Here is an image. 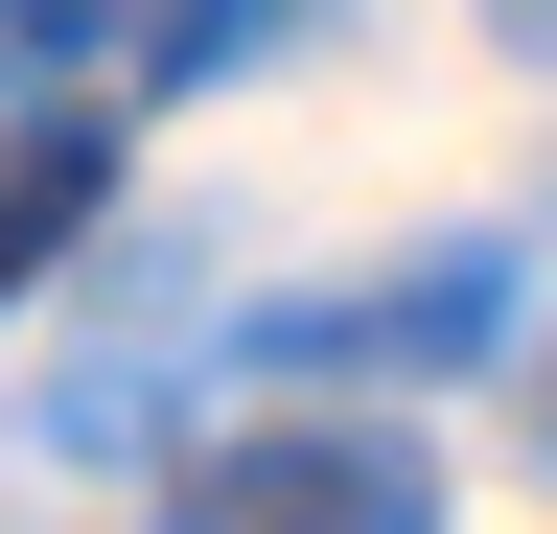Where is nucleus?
<instances>
[{
    "label": "nucleus",
    "mask_w": 557,
    "mask_h": 534,
    "mask_svg": "<svg viewBox=\"0 0 557 534\" xmlns=\"http://www.w3.org/2000/svg\"><path fill=\"white\" fill-rule=\"evenodd\" d=\"M94 24L116 0H0V71H94Z\"/></svg>",
    "instance_id": "obj_5"
},
{
    "label": "nucleus",
    "mask_w": 557,
    "mask_h": 534,
    "mask_svg": "<svg viewBox=\"0 0 557 534\" xmlns=\"http://www.w3.org/2000/svg\"><path fill=\"white\" fill-rule=\"evenodd\" d=\"M70 233H94V116H47V140L0 163V280H47Z\"/></svg>",
    "instance_id": "obj_3"
},
{
    "label": "nucleus",
    "mask_w": 557,
    "mask_h": 534,
    "mask_svg": "<svg viewBox=\"0 0 557 534\" xmlns=\"http://www.w3.org/2000/svg\"><path fill=\"white\" fill-rule=\"evenodd\" d=\"M487 325H511V256L442 233L418 280H325V302H278L256 372H442V349H487Z\"/></svg>",
    "instance_id": "obj_2"
},
{
    "label": "nucleus",
    "mask_w": 557,
    "mask_h": 534,
    "mask_svg": "<svg viewBox=\"0 0 557 534\" xmlns=\"http://www.w3.org/2000/svg\"><path fill=\"white\" fill-rule=\"evenodd\" d=\"M186 534H442L418 419H233L186 442Z\"/></svg>",
    "instance_id": "obj_1"
},
{
    "label": "nucleus",
    "mask_w": 557,
    "mask_h": 534,
    "mask_svg": "<svg viewBox=\"0 0 557 534\" xmlns=\"http://www.w3.org/2000/svg\"><path fill=\"white\" fill-rule=\"evenodd\" d=\"M302 24H325V0H163V71L209 94V71H256V47H302Z\"/></svg>",
    "instance_id": "obj_4"
},
{
    "label": "nucleus",
    "mask_w": 557,
    "mask_h": 534,
    "mask_svg": "<svg viewBox=\"0 0 557 534\" xmlns=\"http://www.w3.org/2000/svg\"><path fill=\"white\" fill-rule=\"evenodd\" d=\"M487 24H511V47H534V71H557V0H487Z\"/></svg>",
    "instance_id": "obj_6"
},
{
    "label": "nucleus",
    "mask_w": 557,
    "mask_h": 534,
    "mask_svg": "<svg viewBox=\"0 0 557 534\" xmlns=\"http://www.w3.org/2000/svg\"><path fill=\"white\" fill-rule=\"evenodd\" d=\"M534 464H557V372H534Z\"/></svg>",
    "instance_id": "obj_7"
}]
</instances>
